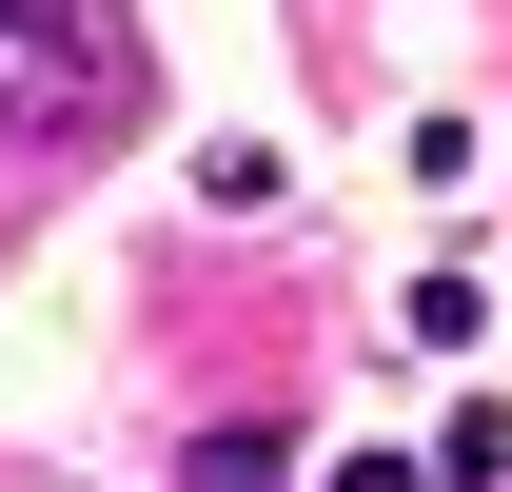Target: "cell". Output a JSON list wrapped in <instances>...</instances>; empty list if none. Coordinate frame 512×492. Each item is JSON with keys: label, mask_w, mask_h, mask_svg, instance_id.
Listing matches in <instances>:
<instances>
[{"label": "cell", "mask_w": 512, "mask_h": 492, "mask_svg": "<svg viewBox=\"0 0 512 492\" xmlns=\"http://www.w3.org/2000/svg\"><path fill=\"white\" fill-rule=\"evenodd\" d=\"M119 99V20L99 0H0V158H60Z\"/></svg>", "instance_id": "1"}, {"label": "cell", "mask_w": 512, "mask_h": 492, "mask_svg": "<svg viewBox=\"0 0 512 492\" xmlns=\"http://www.w3.org/2000/svg\"><path fill=\"white\" fill-rule=\"evenodd\" d=\"M493 473H512V414H493V394H473V414L434 433V492H493Z\"/></svg>", "instance_id": "2"}]
</instances>
